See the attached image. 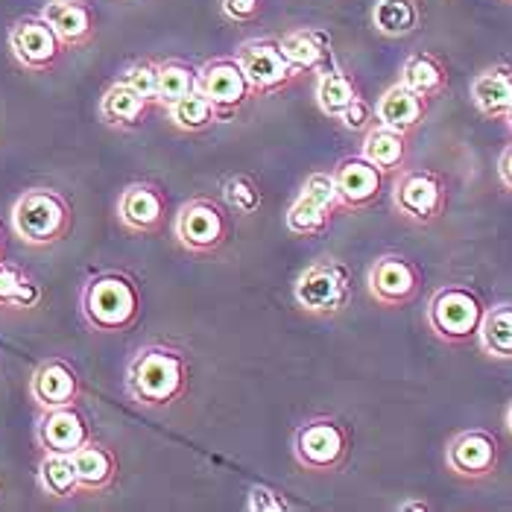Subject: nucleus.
<instances>
[{
	"label": "nucleus",
	"instance_id": "4468645a",
	"mask_svg": "<svg viewBox=\"0 0 512 512\" xmlns=\"http://www.w3.org/2000/svg\"><path fill=\"white\" fill-rule=\"evenodd\" d=\"M36 439H39V448L44 454H74L91 439V434H88V422L77 410V404H68V407L41 410Z\"/></svg>",
	"mask_w": 512,
	"mask_h": 512
},
{
	"label": "nucleus",
	"instance_id": "ddd939ff",
	"mask_svg": "<svg viewBox=\"0 0 512 512\" xmlns=\"http://www.w3.org/2000/svg\"><path fill=\"white\" fill-rule=\"evenodd\" d=\"M445 466L466 480L489 477L498 469V439L483 428L457 434L445 448Z\"/></svg>",
	"mask_w": 512,
	"mask_h": 512
},
{
	"label": "nucleus",
	"instance_id": "a19ab883",
	"mask_svg": "<svg viewBox=\"0 0 512 512\" xmlns=\"http://www.w3.org/2000/svg\"><path fill=\"white\" fill-rule=\"evenodd\" d=\"M398 510L401 512H428L431 510V504H425V501H404V504H398Z\"/></svg>",
	"mask_w": 512,
	"mask_h": 512
},
{
	"label": "nucleus",
	"instance_id": "f3484780",
	"mask_svg": "<svg viewBox=\"0 0 512 512\" xmlns=\"http://www.w3.org/2000/svg\"><path fill=\"white\" fill-rule=\"evenodd\" d=\"M118 220L135 235H153L164 220V197L156 185L135 182L118 199Z\"/></svg>",
	"mask_w": 512,
	"mask_h": 512
},
{
	"label": "nucleus",
	"instance_id": "bb28decb",
	"mask_svg": "<svg viewBox=\"0 0 512 512\" xmlns=\"http://www.w3.org/2000/svg\"><path fill=\"white\" fill-rule=\"evenodd\" d=\"M355 79L349 77L343 68H328L319 82H316V106L325 118L340 120V115L349 109V103L357 100Z\"/></svg>",
	"mask_w": 512,
	"mask_h": 512
},
{
	"label": "nucleus",
	"instance_id": "473e14b6",
	"mask_svg": "<svg viewBox=\"0 0 512 512\" xmlns=\"http://www.w3.org/2000/svg\"><path fill=\"white\" fill-rule=\"evenodd\" d=\"M331 226V211L299 197L287 208V229L296 237H319Z\"/></svg>",
	"mask_w": 512,
	"mask_h": 512
},
{
	"label": "nucleus",
	"instance_id": "c9c22d12",
	"mask_svg": "<svg viewBox=\"0 0 512 512\" xmlns=\"http://www.w3.org/2000/svg\"><path fill=\"white\" fill-rule=\"evenodd\" d=\"M226 199L240 214H252L261 205V191H258V185L249 176H232L226 182Z\"/></svg>",
	"mask_w": 512,
	"mask_h": 512
},
{
	"label": "nucleus",
	"instance_id": "412c9836",
	"mask_svg": "<svg viewBox=\"0 0 512 512\" xmlns=\"http://www.w3.org/2000/svg\"><path fill=\"white\" fill-rule=\"evenodd\" d=\"M71 460H74V469H77L79 489L82 492H91L94 495V492H103V489H109L115 483L118 460H115V454L106 445L88 439L82 448H77L71 454Z\"/></svg>",
	"mask_w": 512,
	"mask_h": 512
},
{
	"label": "nucleus",
	"instance_id": "f8f14e48",
	"mask_svg": "<svg viewBox=\"0 0 512 512\" xmlns=\"http://www.w3.org/2000/svg\"><path fill=\"white\" fill-rule=\"evenodd\" d=\"M176 240L179 246H185L188 252H211L217 249L226 235H229V226H226V217H223V208L211 199H191L179 208L176 214Z\"/></svg>",
	"mask_w": 512,
	"mask_h": 512
},
{
	"label": "nucleus",
	"instance_id": "9d476101",
	"mask_svg": "<svg viewBox=\"0 0 512 512\" xmlns=\"http://www.w3.org/2000/svg\"><path fill=\"white\" fill-rule=\"evenodd\" d=\"M199 91L214 106L217 118H232L237 109L255 97L237 59H211L199 68Z\"/></svg>",
	"mask_w": 512,
	"mask_h": 512
},
{
	"label": "nucleus",
	"instance_id": "9b49d317",
	"mask_svg": "<svg viewBox=\"0 0 512 512\" xmlns=\"http://www.w3.org/2000/svg\"><path fill=\"white\" fill-rule=\"evenodd\" d=\"M235 59L240 62V68H243V74H246L255 94H273L278 88H284L293 77H299V71L281 53V44L273 39L246 41L237 50Z\"/></svg>",
	"mask_w": 512,
	"mask_h": 512
},
{
	"label": "nucleus",
	"instance_id": "39448f33",
	"mask_svg": "<svg viewBox=\"0 0 512 512\" xmlns=\"http://www.w3.org/2000/svg\"><path fill=\"white\" fill-rule=\"evenodd\" d=\"M293 299L308 314H340L352 299V273L340 261L322 258L299 273L296 284H293Z\"/></svg>",
	"mask_w": 512,
	"mask_h": 512
},
{
	"label": "nucleus",
	"instance_id": "393cba45",
	"mask_svg": "<svg viewBox=\"0 0 512 512\" xmlns=\"http://www.w3.org/2000/svg\"><path fill=\"white\" fill-rule=\"evenodd\" d=\"M477 343L483 355L495 360H512V302H498L483 311Z\"/></svg>",
	"mask_w": 512,
	"mask_h": 512
},
{
	"label": "nucleus",
	"instance_id": "4be33fe9",
	"mask_svg": "<svg viewBox=\"0 0 512 512\" xmlns=\"http://www.w3.org/2000/svg\"><path fill=\"white\" fill-rule=\"evenodd\" d=\"M147 106L150 103L141 94H135L123 79H118L100 97V118L112 129H132L147 115Z\"/></svg>",
	"mask_w": 512,
	"mask_h": 512
},
{
	"label": "nucleus",
	"instance_id": "c85d7f7f",
	"mask_svg": "<svg viewBox=\"0 0 512 512\" xmlns=\"http://www.w3.org/2000/svg\"><path fill=\"white\" fill-rule=\"evenodd\" d=\"M278 44H281V53L287 56V62L299 74L316 71L328 59V39L322 33H308V30L305 33H290Z\"/></svg>",
	"mask_w": 512,
	"mask_h": 512
},
{
	"label": "nucleus",
	"instance_id": "20e7f679",
	"mask_svg": "<svg viewBox=\"0 0 512 512\" xmlns=\"http://www.w3.org/2000/svg\"><path fill=\"white\" fill-rule=\"evenodd\" d=\"M483 311L486 305L472 287L445 284L428 302V325L445 343H469V340H477Z\"/></svg>",
	"mask_w": 512,
	"mask_h": 512
},
{
	"label": "nucleus",
	"instance_id": "dca6fc26",
	"mask_svg": "<svg viewBox=\"0 0 512 512\" xmlns=\"http://www.w3.org/2000/svg\"><path fill=\"white\" fill-rule=\"evenodd\" d=\"M79 393V375L68 360H44L30 378V398L39 404V410L77 404Z\"/></svg>",
	"mask_w": 512,
	"mask_h": 512
},
{
	"label": "nucleus",
	"instance_id": "4c0bfd02",
	"mask_svg": "<svg viewBox=\"0 0 512 512\" xmlns=\"http://www.w3.org/2000/svg\"><path fill=\"white\" fill-rule=\"evenodd\" d=\"M340 123L349 129V132H366L372 123H375V112H372V106L366 103V100H352L349 103V109L340 115Z\"/></svg>",
	"mask_w": 512,
	"mask_h": 512
},
{
	"label": "nucleus",
	"instance_id": "6ab92c4d",
	"mask_svg": "<svg viewBox=\"0 0 512 512\" xmlns=\"http://www.w3.org/2000/svg\"><path fill=\"white\" fill-rule=\"evenodd\" d=\"M474 109L489 120H504L512 109V65H492L472 79Z\"/></svg>",
	"mask_w": 512,
	"mask_h": 512
},
{
	"label": "nucleus",
	"instance_id": "6e6552de",
	"mask_svg": "<svg viewBox=\"0 0 512 512\" xmlns=\"http://www.w3.org/2000/svg\"><path fill=\"white\" fill-rule=\"evenodd\" d=\"M9 50L21 68L41 74V71H50L68 47L62 44V39L53 33V27L41 15H27L12 24Z\"/></svg>",
	"mask_w": 512,
	"mask_h": 512
},
{
	"label": "nucleus",
	"instance_id": "58836bf2",
	"mask_svg": "<svg viewBox=\"0 0 512 512\" xmlns=\"http://www.w3.org/2000/svg\"><path fill=\"white\" fill-rule=\"evenodd\" d=\"M261 9V0H223V12L232 18V21H252Z\"/></svg>",
	"mask_w": 512,
	"mask_h": 512
},
{
	"label": "nucleus",
	"instance_id": "2f4dec72",
	"mask_svg": "<svg viewBox=\"0 0 512 512\" xmlns=\"http://www.w3.org/2000/svg\"><path fill=\"white\" fill-rule=\"evenodd\" d=\"M167 115H170V123L182 132H202L217 120L214 106L208 103V97L199 88L191 91L188 97L176 100L173 106H167Z\"/></svg>",
	"mask_w": 512,
	"mask_h": 512
},
{
	"label": "nucleus",
	"instance_id": "72a5a7b5",
	"mask_svg": "<svg viewBox=\"0 0 512 512\" xmlns=\"http://www.w3.org/2000/svg\"><path fill=\"white\" fill-rule=\"evenodd\" d=\"M299 197L311 199L316 205L328 208L331 214L340 208V197H337V182H334V173H311L302 185V194Z\"/></svg>",
	"mask_w": 512,
	"mask_h": 512
},
{
	"label": "nucleus",
	"instance_id": "c03bdc74",
	"mask_svg": "<svg viewBox=\"0 0 512 512\" xmlns=\"http://www.w3.org/2000/svg\"><path fill=\"white\" fill-rule=\"evenodd\" d=\"M0 261H3V235H0Z\"/></svg>",
	"mask_w": 512,
	"mask_h": 512
},
{
	"label": "nucleus",
	"instance_id": "79ce46f5",
	"mask_svg": "<svg viewBox=\"0 0 512 512\" xmlns=\"http://www.w3.org/2000/svg\"><path fill=\"white\" fill-rule=\"evenodd\" d=\"M504 419H507V431L512 434V401L507 404V416H504Z\"/></svg>",
	"mask_w": 512,
	"mask_h": 512
},
{
	"label": "nucleus",
	"instance_id": "423d86ee",
	"mask_svg": "<svg viewBox=\"0 0 512 512\" xmlns=\"http://www.w3.org/2000/svg\"><path fill=\"white\" fill-rule=\"evenodd\" d=\"M293 454H296V463L308 472H334L346 463L349 434L337 419L319 416L296 428Z\"/></svg>",
	"mask_w": 512,
	"mask_h": 512
},
{
	"label": "nucleus",
	"instance_id": "e433bc0d",
	"mask_svg": "<svg viewBox=\"0 0 512 512\" xmlns=\"http://www.w3.org/2000/svg\"><path fill=\"white\" fill-rule=\"evenodd\" d=\"M246 510L252 512H281L290 510V504L281 501V495L267 489V486H252L249 489V498H246Z\"/></svg>",
	"mask_w": 512,
	"mask_h": 512
},
{
	"label": "nucleus",
	"instance_id": "2eb2a0df",
	"mask_svg": "<svg viewBox=\"0 0 512 512\" xmlns=\"http://www.w3.org/2000/svg\"><path fill=\"white\" fill-rule=\"evenodd\" d=\"M334 182H337V197H340V208H366L375 199L381 197L384 188V173L366 161L363 156L343 158L334 170Z\"/></svg>",
	"mask_w": 512,
	"mask_h": 512
},
{
	"label": "nucleus",
	"instance_id": "37998d69",
	"mask_svg": "<svg viewBox=\"0 0 512 512\" xmlns=\"http://www.w3.org/2000/svg\"><path fill=\"white\" fill-rule=\"evenodd\" d=\"M504 120H507V126H510V132H512V109L507 112V118H504Z\"/></svg>",
	"mask_w": 512,
	"mask_h": 512
},
{
	"label": "nucleus",
	"instance_id": "b1692460",
	"mask_svg": "<svg viewBox=\"0 0 512 512\" xmlns=\"http://www.w3.org/2000/svg\"><path fill=\"white\" fill-rule=\"evenodd\" d=\"M401 85H407L410 91H416L419 97L425 100H434L445 91L448 85V74H445V65L436 59L434 53L428 50H419L413 56H407V62L401 65Z\"/></svg>",
	"mask_w": 512,
	"mask_h": 512
},
{
	"label": "nucleus",
	"instance_id": "c756f323",
	"mask_svg": "<svg viewBox=\"0 0 512 512\" xmlns=\"http://www.w3.org/2000/svg\"><path fill=\"white\" fill-rule=\"evenodd\" d=\"M41 299V287L24 270L0 261V308H36Z\"/></svg>",
	"mask_w": 512,
	"mask_h": 512
},
{
	"label": "nucleus",
	"instance_id": "7c9ffc66",
	"mask_svg": "<svg viewBox=\"0 0 512 512\" xmlns=\"http://www.w3.org/2000/svg\"><path fill=\"white\" fill-rule=\"evenodd\" d=\"M199 88V71H194L191 65H185V62H176V59H170V62H161L158 65V97L156 103L158 106H173L176 100H182V97H188L191 91H197Z\"/></svg>",
	"mask_w": 512,
	"mask_h": 512
},
{
	"label": "nucleus",
	"instance_id": "a211bd4d",
	"mask_svg": "<svg viewBox=\"0 0 512 512\" xmlns=\"http://www.w3.org/2000/svg\"><path fill=\"white\" fill-rule=\"evenodd\" d=\"M372 112H375V123L395 129L401 135H410L428 115V100L419 97L416 91H410L407 85L395 82L378 97Z\"/></svg>",
	"mask_w": 512,
	"mask_h": 512
},
{
	"label": "nucleus",
	"instance_id": "7ed1b4c3",
	"mask_svg": "<svg viewBox=\"0 0 512 512\" xmlns=\"http://www.w3.org/2000/svg\"><path fill=\"white\" fill-rule=\"evenodd\" d=\"M79 308L94 331L118 334L129 331L141 311L138 287L120 273H100L88 278L79 293Z\"/></svg>",
	"mask_w": 512,
	"mask_h": 512
},
{
	"label": "nucleus",
	"instance_id": "0eeeda50",
	"mask_svg": "<svg viewBox=\"0 0 512 512\" xmlns=\"http://www.w3.org/2000/svg\"><path fill=\"white\" fill-rule=\"evenodd\" d=\"M393 208L410 223L428 226L445 211V182L428 167L401 170L393 185Z\"/></svg>",
	"mask_w": 512,
	"mask_h": 512
},
{
	"label": "nucleus",
	"instance_id": "1a4fd4ad",
	"mask_svg": "<svg viewBox=\"0 0 512 512\" xmlns=\"http://www.w3.org/2000/svg\"><path fill=\"white\" fill-rule=\"evenodd\" d=\"M366 287H369V296L378 305H384V308H404L407 302L416 299V293L422 287V273L404 255H381L369 267Z\"/></svg>",
	"mask_w": 512,
	"mask_h": 512
},
{
	"label": "nucleus",
	"instance_id": "f257e3e1",
	"mask_svg": "<svg viewBox=\"0 0 512 512\" xmlns=\"http://www.w3.org/2000/svg\"><path fill=\"white\" fill-rule=\"evenodd\" d=\"M188 390V363L170 346L138 349L126 369V393L144 407H170Z\"/></svg>",
	"mask_w": 512,
	"mask_h": 512
},
{
	"label": "nucleus",
	"instance_id": "aec40b11",
	"mask_svg": "<svg viewBox=\"0 0 512 512\" xmlns=\"http://www.w3.org/2000/svg\"><path fill=\"white\" fill-rule=\"evenodd\" d=\"M41 18L53 27L65 47H79L94 36V15L82 0H47Z\"/></svg>",
	"mask_w": 512,
	"mask_h": 512
},
{
	"label": "nucleus",
	"instance_id": "a878e982",
	"mask_svg": "<svg viewBox=\"0 0 512 512\" xmlns=\"http://www.w3.org/2000/svg\"><path fill=\"white\" fill-rule=\"evenodd\" d=\"M422 12L416 0H375L372 27L387 39H404L419 30Z\"/></svg>",
	"mask_w": 512,
	"mask_h": 512
},
{
	"label": "nucleus",
	"instance_id": "f704fd0d",
	"mask_svg": "<svg viewBox=\"0 0 512 512\" xmlns=\"http://www.w3.org/2000/svg\"><path fill=\"white\" fill-rule=\"evenodd\" d=\"M123 82L135 91V94H141L150 106L156 103L158 97V65L156 62H135L126 74H123Z\"/></svg>",
	"mask_w": 512,
	"mask_h": 512
},
{
	"label": "nucleus",
	"instance_id": "f03ea898",
	"mask_svg": "<svg viewBox=\"0 0 512 512\" xmlns=\"http://www.w3.org/2000/svg\"><path fill=\"white\" fill-rule=\"evenodd\" d=\"M74 226L71 202L53 188H30L12 205V232L27 246L62 243Z\"/></svg>",
	"mask_w": 512,
	"mask_h": 512
},
{
	"label": "nucleus",
	"instance_id": "5701e85b",
	"mask_svg": "<svg viewBox=\"0 0 512 512\" xmlns=\"http://www.w3.org/2000/svg\"><path fill=\"white\" fill-rule=\"evenodd\" d=\"M360 156L366 158V161H372L381 173H395L407 161V135H401L395 129H387L381 123H372L366 129Z\"/></svg>",
	"mask_w": 512,
	"mask_h": 512
},
{
	"label": "nucleus",
	"instance_id": "cd10ccee",
	"mask_svg": "<svg viewBox=\"0 0 512 512\" xmlns=\"http://www.w3.org/2000/svg\"><path fill=\"white\" fill-rule=\"evenodd\" d=\"M39 486L50 498H74L79 495V477L71 454H44L39 463Z\"/></svg>",
	"mask_w": 512,
	"mask_h": 512
},
{
	"label": "nucleus",
	"instance_id": "ea45409f",
	"mask_svg": "<svg viewBox=\"0 0 512 512\" xmlns=\"http://www.w3.org/2000/svg\"><path fill=\"white\" fill-rule=\"evenodd\" d=\"M498 179L507 191H512V144L498 158Z\"/></svg>",
	"mask_w": 512,
	"mask_h": 512
}]
</instances>
